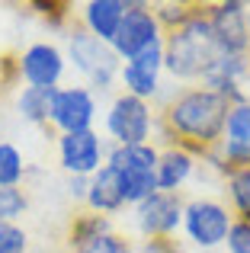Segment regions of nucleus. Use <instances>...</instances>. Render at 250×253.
I'll use <instances>...</instances> for the list:
<instances>
[{"label": "nucleus", "mask_w": 250, "mask_h": 253, "mask_svg": "<svg viewBox=\"0 0 250 253\" xmlns=\"http://www.w3.org/2000/svg\"><path fill=\"white\" fill-rule=\"evenodd\" d=\"M228 109H231V103L221 99L218 93L206 90V86H189L164 106L157 122L170 144L189 151V154L208 157L225 135Z\"/></svg>", "instance_id": "obj_1"}, {"label": "nucleus", "mask_w": 250, "mask_h": 253, "mask_svg": "<svg viewBox=\"0 0 250 253\" xmlns=\"http://www.w3.org/2000/svg\"><path fill=\"white\" fill-rule=\"evenodd\" d=\"M218 55L221 51L212 36L206 6H199L183 26L164 32V68L176 81H202V74L215 64Z\"/></svg>", "instance_id": "obj_2"}, {"label": "nucleus", "mask_w": 250, "mask_h": 253, "mask_svg": "<svg viewBox=\"0 0 250 253\" xmlns=\"http://www.w3.org/2000/svg\"><path fill=\"white\" fill-rule=\"evenodd\" d=\"M106 164L119 173L125 205H141L157 192V148L154 144H116L106 154Z\"/></svg>", "instance_id": "obj_3"}, {"label": "nucleus", "mask_w": 250, "mask_h": 253, "mask_svg": "<svg viewBox=\"0 0 250 253\" xmlns=\"http://www.w3.org/2000/svg\"><path fill=\"white\" fill-rule=\"evenodd\" d=\"M68 48H71V61L77 64V71L87 74L90 84H93L96 90H109V86H113V81L119 77V71H122V64H119L122 58L113 51L109 42L96 39L93 32H87L81 26V29L71 32Z\"/></svg>", "instance_id": "obj_4"}, {"label": "nucleus", "mask_w": 250, "mask_h": 253, "mask_svg": "<svg viewBox=\"0 0 250 253\" xmlns=\"http://www.w3.org/2000/svg\"><path fill=\"white\" fill-rule=\"evenodd\" d=\"M157 42H164V29L154 16V6L141 3V0H131L125 16H122V23H119V32H116V39L109 42L113 51L122 61H131L135 55H141L144 48H151V45H157Z\"/></svg>", "instance_id": "obj_5"}, {"label": "nucleus", "mask_w": 250, "mask_h": 253, "mask_svg": "<svg viewBox=\"0 0 250 253\" xmlns=\"http://www.w3.org/2000/svg\"><path fill=\"white\" fill-rule=\"evenodd\" d=\"M212 36L221 55H250V6L241 0L206 6Z\"/></svg>", "instance_id": "obj_6"}, {"label": "nucleus", "mask_w": 250, "mask_h": 253, "mask_svg": "<svg viewBox=\"0 0 250 253\" xmlns=\"http://www.w3.org/2000/svg\"><path fill=\"white\" fill-rule=\"evenodd\" d=\"M151 106L144 99L131 96V93H119L109 106V116H106V131L113 135L116 144L122 148H131V144H148L151 138Z\"/></svg>", "instance_id": "obj_7"}, {"label": "nucleus", "mask_w": 250, "mask_h": 253, "mask_svg": "<svg viewBox=\"0 0 250 253\" xmlns=\"http://www.w3.org/2000/svg\"><path fill=\"white\" fill-rule=\"evenodd\" d=\"M234 224V215L215 199H193L183 209V228L189 241L199 247H218L228 241V231Z\"/></svg>", "instance_id": "obj_8"}, {"label": "nucleus", "mask_w": 250, "mask_h": 253, "mask_svg": "<svg viewBox=\"0 0 250 253\" xmlns=\"http://www.w3.org/2000/svg\"><path fill=\"white\" fill-rule=\"evenodd\" d=\"M183 209L186 205L176 192H154L141 205H135V221L148 241H164L173 237V231L183 224Z\"/></svg>", "instance_id": "obj_9"}, {"label": "nucleus", "mask_w": 250, "mask_h": 253, "mask_svg": "<svg viewBox=\"0 0 250 253\" xmlns=\"http://www.w3.org/2000/svg\"><path fill=\"white\" fill-rule=\"evenodd\" d=\"M208 157H215L218 167H225V173L231 167L250 164V99L234 103L231 109H228L225 135H221L218 148H215Z\"/></svg>", "instance_id": "obj_10"}, {"label": "nucleus", "mask_w": 250, "mask_h": 253, "mask_svg": "<svg viewBox=\"0 0 250 253\" xmlns=\"http://www.w3.org/2000/svg\"><path fill=\"white\" fill-rule=\"evenodd\" d=\"M96 119V99L87 86H64L55 93L51 103V125L61 135H74V131H90Z\"/></svg>", "instance_id": "obj_11"}, {"label": "nucleus", "mask_w": 250, "mask_h": 253, "mask_svg": "<svg viewBox=\"0 0 250 253\" xmlns=\"http://www.w3.org/2000/svg\"><path fill=\"white\" fill-rule=\"evenodd\" d=\"M103 157H106V148H103L100 135L93 128L74 131V135H58V161L71 176H93L106 164Z\"/></svg>", "instance_id": "obj_12"}, {"label": "nucleus", "mask_w": 250, "mask_h": 253, "mask_svg": "<svg viewBox=\"0 0 250 253\" xmlns=\"http://www.w3.org/2000/svg\"><path fill=\"white\" fill-rule=\"evenodd\" d=\"M161 71H164V42H157V45H151V48H144L141 55H135L131 61L122 64L119 81L125 84V93H131V96L148 103L157 93Z\"/></svg>", "instance_id": "obj_13"}, {"label": "nucleus", "mask_w": 250, "mask_h": 253, "mask_svg": "<svg viewBox=\"0 0 250 253\" xmlns=\"http://www.w3.org/2000/svg\"><path fill=\"white\" fill-rule=\"evenodd\" d=\"M19 74L29 86L58 90V81L64 74V55L48 42H36L19 55Z\"/></svg>", "instance_id": "obj_14"}, {"label": "nucleus", "mask_w": 250, "mask_h": 253, "mask_svg": "<svg viewBox=\"0 0 250 253\" xmlns=\"http://www.w3.org/2000/svg\"><path fill=\"white\" fill-rule=\"evenodd\" d=\"M87 205L96 215H116L125 209V196H122V179L109 164H103L100 170L90 176L87 186Z\"/></svg>", "instance_id": "obj_15"}, {"label": "nucleus", "mask_w": 250, "mask_h": 253, "mask_svg": "<svg viewBox=\"0 0 250 253\" xmlns=\"http://www.w3.org/2000/svg\"><path fill=\"white\" fill-rule=\"evenodd\" d=\"M131 0H90L83 6V29L93 32L103 42H113L116 32H119V23L125 16Z\"/></svg>", "instance_id": "obj_16"}, {"label": "nucleus", "mask_w": 250, "mask_h": 253, "mask_svg": "<svg viewBox=\"0 0 250 253\" xmlns=\"http://www.w3.org/2000/svg\"><path fill=\"white\" fill-rule=\"evenodd\" d=\"M196 167V154L167 144L164 151H157V192H176L189 179V173Z\"/></svg>", "instance_id": "obj_17"}, {"label": "nucleus", "mask_w": 250, "mask_h": 253, "mask_svg": "<svg viewBox=\"0 0 250 253\" xmlns=\"http://www.w3.org/2000/svg\"><path fill=\"white\" fill-rule=\"evenodd\" d=\"M55 93L58 90H42V86H26L19 93L16 106H19V116L32 125H51V103H55Z\"/></svg>", "instance_id": "obj_18"}, {"label": "nucleus", "mask_w": 250, "mask_h": 253, "mask_svg": "<svg viewBox=\"0 0 250 253\" xmlns=\"http://www.w3.org/2000/svg\"><path fill=\"white\" fill-rule=\"evenodd\" d=\"M225 176H228V196H231L234 215L241 221H250V164L231 167Z\"/></svg>", "instance_id": "obj_19"}, {"label": "nucleus", "mask_w": 250, "mask_h": 253, "mask_svg": "<svg viewBox=\"0 0 250 253\" xmlns=\"http://www.w3.org/2000/svg\"><path fill=\"white\" fill-rule=\"evenodd\" d=\"M106 231H109L106 215H96V211H90V215H77L74 224H71V247L81 253L90 241H93V237L106 234Z\"/></svg>", "instance_id": "obj_20"}, {"label": "nucleus", "mask_w": 250, "mask_h": 253, "mask_svg": "<svg viewBox=\"0 0 250 253\" xmlns=\"http://www.w3.org/2000/svg\"><path fill=\"white\" fill-rule=\"evenodd\" d=\"M26 176V164L13 144L0 141V186H19Z\"/></svg>", "instance_id": "obj_21"}, {"label": "nucleus", "mask_w": 250, "mask_h": 253, "mask_svg": "<svg viewBox=\"0 0 250 253\" xmlns=\"http://www.w3.org/2000/svg\"><path fill=\"white\" fill-rule=\"evenodd\" d=\"M29 209V196L19 186H0V221H16Z\"/></svg>", "instance_id": "obj_22"}, {"label": "nucleus", "mask_w": 250, "mask_h": 253, "mask_svg": "<svg viewBox=\"0 0 250 253\" xmlns=\"http://www.w3.org/2000/svg\"><path fill=\"white\" fill-rule=\"evenodd\" d=\"M29 237L16 221H0V253H26Z\"/></svg>", "instance_id": "obj_23"}, {"label": "nucleus", "mask_w": 250, "mask_h": 253, "mask_svg": "<svg viewBox=\"0 0 250 253\" xmlns=\"http://www.w3.org/2000/svg\"><path fill=\"white\" fill-rule=\"evenodd\" d=\"M81 253H135V250H131V244L125 241L122 234H116V231H106V234L93 237V241H90Z\"/></svg>", "instance_id": "obj_24"}, {"label": "nucleus", "mask_w": 250, "mask_h": 253, "mask_svg": "<svg viewBox=\"0 0 250 253\" xmlns=\"http://www.w3.org/2000/svg\"><path fill=\"white\" fill-rule=\"evenodd\" d=\"M228 253H250V221L234 218L231 231H228Z\"/></svg>", "instance_id": "obj_25"}, {"label": "nucleus", "mask_w": 250, "mask_h": 253, "mask_svg": "<svg viewBox=\"0 0 250 253\" xmlns=\"http://www.w3.org/2000/svg\"><path fill=\"white\" fill-rule=\"evenodd\" d=\"M87 186H90V176H71V196L87 202Z\"/></svg>", "instance_id": "obj_26"}]
</instances>
